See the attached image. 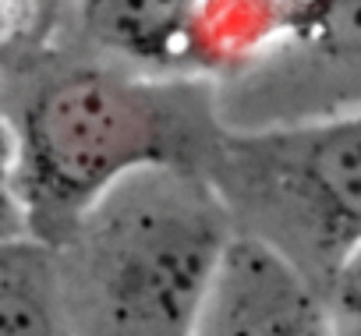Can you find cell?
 Wrapping results in <instances>:
<instances>
[{"label": "cell", "instance_id": "obj_1", "mask_svg": "<svg viewBox=\"0 0 361 336\" xmlns=\"http://www.w3.org/2000/svg\"><path fill=\"white\" fill-rule=\"evenodd\" d=\"M224 131L206 75H145L110 61L29 71L4 103V234L61 244L128 174H209Z\"/></svg>", "mask_w": 361, "mask_h": 336}, {"label": "cell", "instance_id": "obj_2", "mask_svg": "<svg viewBox=\"0 0 361 336\" xmlns=\"http://www.w3.org/2000/svg\"><path fill=\"white\" fill-rule=\"evenodd\" d=\"M234 237L209 174H128L54 244L75 336H199Z\"/></svg>", "mask_w": 361, "mask_h": 336}, {"label": "cell", "instance_id": "obj_3", "mask_svg": "<svg viewBox=\"0 0 361 336\" xmlns=\"http://www.w3.org/2000/svg\"><path fill=\"white\" fill-rule=\"evenodd\" d=\"M209 178L241 234L280 248L319 290L361 241V110L227 127Z\"/></svg>", "mask_w": 361, "mask_h": 336}, {"label": "cell", "instance_id": "obj_4", "mask_svg": "<svg viewBox=\"0 0 361 336\" xmlns=\"http://www.w3.org/2000/svg\"><path fill=\"white\" fill-rule=\"evenodd\" d=\"M227 127H280L361 110V0H294L287 36L216 82Z\"/></svg>", "mask_w": 361, "mask_h": 336}, {"label": "cell", "instance_id": "obj_5", "mask_svg": "<svg viewBox=\"0 0 361 336\" xmlns=\"http://www.w3.org/2000/svg\"><path fill=\"white\" fill-rule=\"evenodd\" d=\"M199 336H336L322 290L269 241L234 237Z\"/></svg>", "mask_w": 361, "mask_h": 336}, {"label": "cell", "instance_id": "obj_6", "mask_svg": "<svg viewBox=\"0 0 361 336\" xmlns=\"http://www.w3.org/2000/svg\"><path fill=\"white\" fill-rule=\"evenodd\" d=\"M202 0H82V36L110 64L145 75H199Z\"/></svg>", "mask_w": 361, "mask_h": 336}, {"label": "cell", "instance_id": "obj_7", "mask_svg": "<svg viewBox=\"0 0 361 336\" xmlns=\"http://www.w3.org/2000/svg\"><path fill=\"white\" fill-rule=\"evenodd\" d=\"M0 336H75L57 248L43 237H0Z\"/></svg>", "mask_w": 361, "mask_h": 336}, {"label": "cell", "instance_id": "obj_8", "mask_svg": "<svg viewBox=\"0 0 361 336\" xmlns=\"http://www.w3.org/2000/svg\"><path fill=\"white\" fill-rule=\"evenodd\" d=\"M294 0H202L195 29V68L227 78L269 54L290 29Z\"/></svg>", "mask_w": 361, "mask_h": 336}, {"label": "cell", "instance_id": "obj_9", "mask_svg": "<svg viewBox=\"0 0 361 336\" xmlns=\"http://www.w3.org/2000/svg\"><path fill=\"white\" fill-rule=\"evenodd\" d=\"M322 297L336 336H361V241L340 259Z\"/></svg>", "mask_w": 361, "mask_h": 336}]
</instances>
